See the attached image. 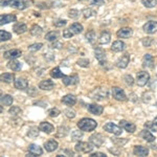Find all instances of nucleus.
<instances>
[{"label": "nucleus", "instance_id": "4c0bfd02", "mask_svg": "<svg viewBox=\"0 0 157 157\" xmlns=\"http://www.w3.org/2000/svg\"><path fill=\"white\" fill-rule=\"evenodd\" d=\"M85 38L87 39L88 42L93 43V42L95 41V39H97V35H95V32H94V30H89V32H88L87 34L85 35Z\"/></svg>", "mask_w": 157, "mask_h": 157}, {"label": "nucleus", "instance_id": "4468645a", "mask_svg": "<svg viewBox=\"0 0 157 157\" xmlns=\"http://www.w3.org/2000/svg\"><path fill=\"white\" fill-rule=\"evenodd\" d=\"M120 126L123 129H125V130L129 133H134L136 130V126L134 125L133 123H130V121H124V120L120 121Z\"/></svg>", "mask_w": 157, "mask_h": 157}, {"label": "nucleus", "instance_id": "4d7b16f0", "mask_svg": "<svg viewBox=\"0 0 157 157\" xmlns=\"http://www.w3.org/2000/svg\"><path fill=\"white\" fill-rule=\"evenodd\" d=\"M72 36H73V33L69 29H65L64 32H63V37L66 38V39H68V38H71Z\"/></svg>", "mask_w": 157, "mask_h": 157}, {"label": "nucleus", "instance_id": "c9c22d12", "mask_svg": "<svg viewBox=\"0 0 157 157\" xmlns=\"http://www.w3.org/2000/svg\"><path fill=\"white\" fill-rule=\"evenodd\" d=\"M145 127L152 131H157V116L154 118L153 121H147L145 124Z\"/></svg>", "mask_w": 157, "mask_h": 157}, {"label": "nucleus", "instance_id": "6e6d98bb", "mask_svg": "<svg viewBox=\"0 0 157 157\" xmlns=\"http://www.w3.org/2000/svg\"><path fill=\"white\" fill-rule=\"evenodd\" d=\"M66 23H67L66 20H62V19L57 20V21L54 22L55 26H57V27H62V26H64V25H66Z\"/></svg>", "mask_w": 157, "mask_h": 157}, {"label": "nucleus", "instance_id": "5fc2aeb1", "mask_svg": "<svg viewBox=\"0 0 157 157\" xmlns=\"http://www.w3.org/2000/svg\"><path fill=\"white\" fill-rule=\"evenodd\" d=\"M64 113L68 118H73L75 116V112L73 110H71V109H66V110L64 111Z\"/></svg>", "mask_w": 157, "mask_h": 157}, {"label": "nucleus", "instance_id": "37998d69", "mask_svg": "<svg viewBox=\"0 0 157 157\" xmlns=\"http://www.w3.org/2000/svg\"><path fill=\"white\" fill-rule=\"evenodd\" d=\"M29 32L33 36H39V35H41V33H42V29L39 26V25H34V26L30 29Z\"/></svg>", "mask_w": 157, "mask_h": 157}, {"label": "nucleus", "instance_id": "864d4df0", "mask_svg": "<svg viewBox=\"0 0 157 157\" xmlns=\"http://www.w3.org/2000/svg\"><path fill=\"white\" fill-rule=\"evenodd\" d=\"M105 3V0H89V4L90 6H103Z\"/></svg>", "mask_w": 157, "mask_h": 157}, {"label": "nucleus", "instance_id": "dca6fc26", "mask_svg": "<svg viewBox=\"0 0 157 157\" xmlns=\"http://www.w3.org/2000/svg\"><path fill=\"white\" fill-rule=\"evenodd\" d=\"M17 19V17L14 14H6V15H1L0 16V24H7L11 23V22H15Z\"/></svg>", "mask_w": 157, "mask_h": 157}, {"label": "nucleus", "instance_id": "49530a36", "mask_svg": "<svg viewBox=\"0 0 157 157\" xmlns=\"http://www.w3.org/2000/svg\"><path fill=\"white\" fill-rule=\"evenodd\" d=\"M141 43H143L144 46L146 47H149L152 45V43H153V39H152L151 37H147V38H143L141 39Z\"/></svg>", "mask_w": 157, "mask_h": 157}, {"label": "nucleus", "instance_id": "8fccbe9b", "mask_svg": "<svg viewBox=\"0 0 157 157\" xmlns=\"http://www.w3.org/2000/svg\"><path fill=\"white\" fill-rule=\"evenodd\" d=\"M68 16L72 19H77L78 18V16H80V12H78V10H70V11L68 12Z\"/></svg>", "mask_w": 157, "mask_h": 157}, {"label": "nucleus", "instance_id": "e2e57ef3", "mask_svg": "<svg viewBox=\"0 0 157 157\" xmlns=\"http://www.w3.org/2000/svg\"><path fill=\"white\" fill-rule=\"evenodd\" d=\"M131 1H135V0H131Z\"/></svg>", "mask_w": 157, "mask_h": 157}, {"label": "nucleus", "instance_id": "bf43d9fd", "mask_svg": "<svg viewBox=\"0 0 157 157\" xmlns=\"http://www.w3.org/2000/svg\"><path fill=\"white\" fill-rule=\"evenodd\" d=\"M111 139H112L113 143L118 144V145H124V144L127 143V139H125V140H121L120 138H111Z\"/></svg>", "mask_w": 157, "mask_h": 157}, {"label": "nucleus", "instance_id": "603ef678", "mask_svg": "<svg viewBox=\"0 0 157 157\" xmlns=\"http://www.w3.org/2000/svg\"><path fill=\"white\" fill-rule=\"evenodd\" d=\"M82 14H83V16H84L85 18H90V17L93 15V12L91 11L90 9H84L82 11Z\"/></svg>", "mask_w": 157, "mask_h": 157}, {"label": "nucleus", "instance_id": "6ab92c4d", "mask_svg": "<svg viewBox=\"0 0 157 157\" xmlns=\"http://www.w3.org/2000/svg\"><path fill=\"white\" fill-rule=\"evenodd\" d=\"M133 153L136 156H140V157H145L149 154V149L143 146H135L133 149Z\"/></svg>", "mask_w": 157, "mask_h": 157}, {"label": "nucleus", "instance_id": "9d476101", "mask_svg": "<svg viewBox=\"0 0 157 157\" xmlns=\"http://www.w3.org/2000/svg\"><path fill=\"white\" fill-rule=\"evenodd\" d=\"M103 90V88H97V89H94L92 91V93H91V98H94V100H104V98H106L108 97V92L107 90L103 91L102 93H101V91Z\"/></svg>", "mask_w": 157, "mask_h": 157}, {"label": "nucleus", "instance_id": "20e7f679", "mask_svg": "<svg viewBox=\"0 0 157 157\" xmlns=\"http://www.w3.org/2000/svg\"><path fill=\"white\" fill-rule=\"evenodd\" d=\"M149 80H150V75L147 71L141 70V71L137 72V75H136V83H137L138 86H140V87L146 86L148 84Z\"/></svg>", "mask_w": 157, "mask_h": 157}, {"label": "nucleus", "instance_id": "1a4fd4ad", "mask_svg": "<svg viewBox=\"0 0 157 157\" xmlns=\"http://www.w3.org/2000/svg\"><path fill=\"white\" fill-rule=\"evenodd\" d=\"M144 32L147 34H155L157 33V22L156 21H149L143 26Z\"/></svg>", "mask_w": 157, "mask_h": 157}, {"label": "nucleus", "instance_id": "de8ad7c7", "mask_svg": "<svg viewBox=\"0 0 157 157\" xmlns=\"http://www.w3.org/2000/svg\"><path fill=\"white\" fill-rule=\"evenodd\" d=\"M60 114V110L58 108H52L48 110V115L50 117H57Z\"/></svg>", "mask_w": 157, "mask_h": 157}, {"label": "nucleus", "instance_id": "72a5a7b5", "mask_svg": "<svg viewBox=\"0 0 157 157\" xmlns=\"http://www.w3.org/2000/svg\"><path fill=\"white\" fill-rule=\"evenodd\" d=\"M50 75H52V78H64L65 75H63V72H61L60 68L59 67H56L54 69H52V71H50Z\"/></svg>", "mask_w": 157, "mask_h": 157}, {"label": "nucleus", "instance_id": "7ed1b4c3", "mask_svg": "<svg viewBox=\"0 0 157 157\" xmlns=\"http://www.w3.org/2000/svg\"><path fill=\"white\" fill-rule=\"evenodd\" d=\"M75 151L80 153H89L93 150V145L91 143H86V141H80L75 147Z\"/></svg>", "mask_w": 157, "mask_h": 157}, {"label": "nucleus", "instance_id": "ea45409f", "mask_svg": "<svg viewBox=\"0 0 157 157\" xmlns=\"http://www.w3.org/2000/svg\"><path fill=\"white\" fill-rule=\"evenodd\" d=\"M141 3L148 9H152L157 6V0H141Z\"/></svg>", "mask_w": 157, "mask_h": 157}, {"label": "nucleus", "instance_id": "6e6552de", "mask_svg": "<svg viewBox=\"0 0 157 157\" xmlns=\"http://www.w3.org/2000/svg\"><path fill=\"white\" fill-rule=\"evenodd\" d=\"M29 153L27 154V156H39V155H42L43 154V150L40 146L38 145H35V144H30L29 146Z\"/></svg>", "mask_w": 157, "mask_h": 157}, {"label": "nucleus", "instance_id": "0eeeda50", "mask_svg": "<svg viewBox=\"0 0 157 157\" xmlns=\"http://www.w3.org/2000/svg\"><path fill=\"white\" fill-rule=\"evenodd\" d=\"M104 136L100 133H94L89 137V141L94 147H101L104 144Z\"/></svg>", "mask_w": 157, "mask_h": 157}, {"label": "nucleus", "instance_id": "393cba45", "mask_svg": "<svg viewBox=\"0 0 157 157\" xmlns=\"http://www.w3.org/2000/svg\"><path fill=\"white\" fill-rule=\"evenodd\" d=\"M58 143L55 139H49L46 143H44V148L47 152H54L58 149Z\"/></svg>", "mask_w": 157, "mask_h": 157}, {"label": "nucleus", "instance_id": "79ce46f5", "mask_svg": "<svg viewBox=\"0 0 157 157\" xmlns=\"http://www.w3.org/2000/svg\"><path fill=\"white\" fill-rule=\"evenodd\" d=\"M68 133V129L66 127H59L58 128V131H57V136L58 137H64V136H66Z\"/></svg>", "mask_w": 157, "mask_h": 157}, {"label": "nucleus", "instance_id": "a19ab883", "mask_svg": "<svg viewBox=\"0 0 157 157\" xmlns=\"http://www.w3.org/2000/svg\"><path fill=\"white\" fill-rule=\"evenodd\" d=\"M39 130H40V128L38 129L37 127L30 128L29 131V133H27V135H29L30 138H36L37 136L39 135Z\"/></svg>", "mask_w": 157, "mask_h": 157}, {"label": "nucleus", "instance_id": "473e14b6", "mask_svg": "<svg viewBox=\"0 0 157 157\" xmlns=\"http://www.w3.org/2000/svg\"><path fill=\"white\" fill-rule=\"evenodd\" d=\"M13 102H14V98H13L12 95H10V94L1 95V105L2 106H11Z\"/></svg>", "mask_w": 157, "mask_h": 157}, {"label": "nucleus", "instance_id": "9b49d317", "mask_svg": "<svg viewBox=\"0 0 157 157\" xmlns=\"http://www.w3.org/2000/svg\"><path fill=\"white\" fill-rule=\"evenodd\" d=\"M21 55H22V52L20 49H11L4 52L3 57L9 60H14V59H17V58L21 57Z\"/></svg>", "mask_w": 157, "mask_h": 157}, {"label": "nucleus", "instance_id": "423d86ee", "mask_svg": "<svg viewBox=\"0 0 157 157\" xmlns=\"http://www.w3.org/2000/svg\"><path fill=\"white\" fill-rule=\"evenodd\" d=\"M112 97L114 98L116 101H120V102H125V101H127V95L125 94V91L120 87L112 88Z\"/></svg>", "mask_w": 157, "mask_h": 157}, {"label": "nucleus", "instance_id": "bb28decb", "mask_svg": "<svg viewBox=\"0 0 157 157\" xmlns=\"http://www.w3.org/2000/svg\"><path fill=\"white\" fill-rule=\"evenodd\" d=\"M62 103L67 106H75L77 103V98L73 94H67L62 98Z\"/></svg>", "mask_w": 157, "mask_h": 157}, {"label": "nucleus", "instance_id": "052dcab7", "mask_svg": "<svg viewBox=\"0 0 157 157\" xmlns=\"http://www.w3.org/2000/svg\"><path fill=\"white\" fill-rule=\"evenodd\" d=\"M106 157L105 153H102V152H95V153H92L90 155V157Z\"/></svg>", "mask_w": 157, "mask_h": 157}, {"label": "nucleus", "instance_id": "2eb2a0df", "mask_svg": "<svg viewBox=\"0 0 157 157\" xmlns=\"http://www.w3.org/2000/svg\"><path fill=\"white\" fill-rule=\"evenodd\" d=\"M78 81H80V78H78V75H65L64 78H63V84L65 86H70V85H77L78 83Z\"/></svg>", "mask_w": 157, "mask_h": 157}, {"label": "nucleus", "instance_id": "f704fd0d", "mask_svg": "<svg viewBox=\"0 0 157 157\" xmlns=\"http://www.w3.org/2000/svg\"><path fill=\"white\" fill-rule=\"evenodd\" d=\"M58 37H59V34H58L57 32H49L46 34V36H45V39L47 40V41L49 42H55L58 40Z\"/></svg>", "mask_w": 157, "mask_h": 157}, {"label": "nucleus", "instance_id": "09e8293b", "mask_svg": "<svg viewBox=\"0 0 157 157\" xmlns=\"http://www.w3.org/2000/svg\"><path fill=\"white\" fill-rule=\"evenodd\" d=\"M77 64L81 67H88L89 66V60L88 59H80V60H78Z\"/></svg>", "mask_w": 157, "mask_h": 157}, {"label": "nucleus", "instance_id": "f3484780", "mask_svg": "<svg viewBox=\"0 0 157 157\" xmlns=\"http://www.w3.org/2000/svg\"><path fill=\"white\" fill-rule=\"evenodd\" d=\"M94 56L98 59V62L102 65H104V62H106V52L102 47H98L94 49Z\"/></svg>", "mask_w": 157, "mask_h": 157}, {"label": "nucleus", "instance_id": "cd10ccee", "mask_svg": "<svg viewBox=\"0 0 157 157\" xmlns=\"http://www.w3.org/2000/svg\"><path fill=\"white\" fill-rule=\"evenodd\" d=\"M7 67H9L10 69H12L13 71H19L22 68V64L20 62H18L16 59H14V60H10V62L7 63Z\"/></svg>", "mask_w": 157, "mask_h": 157}, {"label": "nucleus", "instance_id": "aec40b11", "mask_svg": "<svg viewBox=\"0 0 157 157\" xmlns=\"http://www.w3.org/2000/svg\"><path fill=\"white\" fill-rule=\"evenodd\" d=\"M88 110H89L90 113H92L94 115H101L104 111V108L103 106L98 105V104H90L88 106Z\"/></svg>", "mask_w": 157, "mask_h": 157}, {"label": "nucleus", "instance_id": "b1692460", "mask_svg": "<svg viewBox=\"0 0 157 157\" xmlns=\"http://www.w3.org/2000/svg\"><path fill=\"white\" fill-rule=\"evenodd\" d=\"M125 49H126V44L123 41H120V40L113 42L112 46H111V50L114 52H124Z\"/></svg>", "mask_w": 157, "mask_h": 157}, {"label": "nucleus", "instance_id": "c756f323", "mask_svg": "<svg viewBox=\"0 0 157 157\" xmlns=\"http://www.w3.org/2000/svg\"><path fill=\"white\" fill-rule=\"evenodd\" d=\"M140 137H143L146 141H148V143H153V141L155 140L154 135L148 130V129H147V130L141 131V132H140Z\"/></svg>", "mask_w": 157, "mask_h": 157}, {"label": "nucleus", "instance_id": "2f4dec72", "mask_svg": "<svg viewBox=\"0 0 157 157\" xmlns=\"http://www.w3.org/2000/svg\"><path fill=\"white\" fill-rule=\"evenodd\" d=\"M0 78H1V81L4 83H12L13 81H15V75L14 73H11V72L2 73Z\"/></svg>", "mask_w": 157, "mask_h": 157}, {"label": "nucleus", "instance_id": "a878e982", "mask_svg": "<svg viewBox=\"0 0 157 157\" xmlns=\"http://www.w3.org/2000/svg\"><path fill=\"white\" fill-rule=\"evenodd\" d=\"M110 39H111V35L108 30H103L101 33V36L98 38V43L100 44H108L110 42Z\"/></svg>", "mask_w": 157, "mask_h": 157}, {"label": "nucleus", "instance_id": "e433bc0d", "mask_svg": "<svg viewBox=\"0 0 157 157\" xmlns=\"http://www.w3.org/2000/svg\"><path fill=\"white\" fill-rule=\"evenodd\" d=\"M9 113L13 116H18L20 114H22V110H21V108L18 107V106H13V107L10 108Z\"/></svg>", "mask_w": 157, "mask_h": 157}, {"label": "nucleus", "instance_id": "58836bf2", "mask_svg": "<svg viewBox=\"0 0 157 157\" xmlns=\"http://www.w3.org/2000/svg\"><path fill=\"white\" fill-rule=\"evenodd\" d=\"M83 136V133H82V130H73L71 132V140L73 141H78L80 140V138H82Z\"/></svg>", "mask_w": 157, "mask_h": 157}, {"label": "nucleus", "instance_id": "f8f14e48", "mask_svg": "<svg viewBox=\"0 0 157 157\" xmlns=\"http://www.w3.org/2000/svg\"><path fill=\"white\" fill-rule=\"evenodd\" d=\"M129 62H130V55L125 54L124 56H121L120 59L117 60V62H116V66H117L118 68L124 69V68H126L128 66Z\"/></svg>", "mask_w": 157, "mask_h": 157}, {"label": "nucleus", "instance_id": "680f3d73", "mask_svg": "<svg viewBox=\"0 0 157 157\" xmlns=\"http://www.w3.org/2000/svg\"><path fill=\"white\" fill-rule=\"evenodd\" d=\"M78 1H84V0H78Z\"/></svg>", "mask_w": 157, "mask_h": 157}, {"label": "nucleus", "instance_id": "13d9d810", "mask_svg": "<svg viewBox=\"0 0 157 157\" xmlns=\"http://www.w3.org/2000/svg\"><path fill=\"white\" fill-rule=\"evenodd\" d=\"M52 48H57V49H60V48H62L63 47V44L62 43H60V42H57V41H55L54 44L52 45Z\"/></svg>", "mask_w": 157, "mask_h": 157}, {"label": "nucleus", "instance_id": "c85d7f7f", "mask_svg": "<svg viewBox=\"0 0 157 157\" xmlns=\"http://www.w3.org/2000/svg\"><path fill=\"white\" fill-rule=\"evenodd\" d=\"M13 30H14L16 34H23V33H25L27 30V26L26 24L24 23H21V22H18V23H16L13 26Z\"/></svg>", "mask_w": 157, "mask_h": 157}, {"label": "nucleus", "instance_id": "5701e85b", "mask_svg": "<svg viewBox=\"0 0 157 157\" xmlns=\"http://www.w3.org/2000/svg\"><path fill=\"white\" fill-rule=\"evenodd\" d=\"M39 128H40V131H42V132H44L46 134H50L55 130L54 126H52V124L47 123V121H42V123L40 124Z\"/></svg>", "mask_w": 157, "mask_h": 157}, {"label": "nucleus", "instance_id": "7c9ffc66", "mask_svg": "<svg viewBox=\"0 0 157 157\" xmlns=\"http://www.w3.org/2000/svg\"><path fill=\"white\" fill-rule=\"evenodd\" d=\"M69 29L73 33V35H78L83 32V26H82V24L78 23V22H75V23H72L69 26Z\"/></svg>", "mask_w": 157, "mask_h": 157}, {"label": "nucleus", "instance_id": "39448f33", "mask_svg": "<svg viewBox=\"0 0 157 157\" xmlns=\"http://www.w3.org/2000/svg\"><path fill=\"white\" fill-rule=\"evenodd\" d=\"M104 130L106 131V132H109V133H113L114 135H121V126L118 127V126L114 125L113 123H107L106 125H104Z\"/></svg>", "mask_w": 157, "mask_h": 157}, {"label": "nucleus", "instance_id": "ddd939ff", "mask_svg": "<svg viewBox=\"0 0 157 157\" xmlns=\"http://www.w3.org/2000/svg\"><path fill=\"white\" fill-rule=\"evenodd\" d=\"M133 34V30L130 29V27H124V29H121L120 30H117L116 33V36L121 39H127V38H130Z\"/></svg>", "mask_w": 157, "mask_h": 157}, {"label": "nucleus", "instance_id": "c03bdc74", "mask_svg": "<svg viewBox=\"0 0 157 157\" xmlns=\"http://www.w3.org/2000/svg\"><path fill=\"white\" fill-rule=\"evenodd\" d=\"M12 38V35L10 33L6 32V30H0V39H1L2 42L7 41Z\"/></svg>", "mask_w": 157, "mask_h": 157}, {"label": "nucleus", "instance_id": "f257e3e1", "mask_svg": "<svg viewBox=\"0 0 157 157\" xmlns=\"http://www.w3.org/2000/svg\"><path fill=\"white\" fill-rule=\"evenodd\" d=\"M32 2L29 0H1L2 6H12L17 10H25L27 9Z\"/></svg>", "mask_w": 157, "mask_h": 157}, {"label": "nucleus", "instance_id": "412c9836", "mask_svg": "<svg viewBox=\"0 0 157 157\" xmlns=\"http://www.w3.org/2000/svg\"><path fill=\"white\" fill-rule=\"evenodd\" d=\"M14 85H15V87H16L17 89L24 90V89H26L27 86H29V82H27V80H26V78H18L16 81H15Z\"/></svg>", "mask_w": 157, "mask_h": 157}, {"label": "nucleus", "instance_id": "3c124183", "mask_svg": "<svg viewBox=\"0 0 157 157\" xmlns=\"http://www.w3.org/2000/svg\"><path fill=\"white\" fill-rule=\"evenodd\" d=\"M124 80H125L126 84L128 86H133L134 85V78L131 77L130 75H126L125 77H124Z\"/></svg>", "mask_w": 157, "mask_h": 157}, {"label": "nucleus", "instance_id": "f03ea898", "mask_svg": "<svg viewBox=\"0 0 157 157\" xmlns=\"http://www.w3.org/2000/svg\"><path fill=\"white\" fill-rule=\"evenodd\" d=\"M77 126L80 130L85 131V132H90V131H93L98 127V124H97V121L94 120H92V118L85 117L78 121Z\"/></svg>", "mask_w": 157, "mask_h": 157}, {"label": "nucleus", "instance_id": "a18cd8bd", "mask_svg": "<svg viewBox=\"0 0 157 157\" xmlns=\"http://www.w3.org/2000/svg\"><path fill=\"white\" fill-rule=\"evenodd\" d=\"M43 44L42 43H35V44H32L29 46V52H37V50H40L42 48Z\"/></svg>", "mask_w": 157, "mask_h": 157}, {"label": "nucleus", "instance_id": "a211bd4d", "mask_svg": "<svg viewBox=\"0 0 157 157\" xmlns=\"http://www.w3.org/2000/svg\"><path fill=\"white\" fill-rule=\"evenodd\" d=\"M54 87H55V83L52 80H49V78L41 81L39 84V88L42 90H52Z\"/></svg>", "mask_w": 157, "mask_h": 157}, {"label": "nucleus", "instance_id": "4be33fe9", "mask_svg": "<svg viewBox=\"0 0 157 157\" xmlns=\"http://www.w3.org/2000/svg\"><path fill=\"white\" fill-rule=\"evenodd\" d=\"M143 66L147 68H153L154 67V59L153 56L150 54H146L143 58Z\"/></svg>", "mask_w": 157, "mask_h": 157}]
</instances>
